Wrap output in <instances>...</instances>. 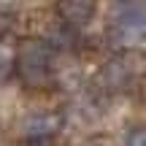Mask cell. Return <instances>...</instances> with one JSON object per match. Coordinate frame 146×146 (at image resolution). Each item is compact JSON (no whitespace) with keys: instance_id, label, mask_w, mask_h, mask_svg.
Instances as JSON below:
<instances>
[{"instance_id":"4","label":"cell","mask_w":146,"mask_h":146,"mask_svg":"<svg viewBox=\"0 0 146 146\" xmlns=\"http://www.w3.org/2000/svg\"><path fill=\"white\" fill-rule=\"evenodd\" d=\"M130 81V68H127L125 60H111L103 65L100 70V84L103 87H125Z\"/></svg>"},{"instance_id":"1","label":"cell","mask_w":146,"mask_h":146,"mask_svg":"<svg viewBox=\"0 0 146 146\" xmlns=\"http://www.w3.org/2000/svg\"><path fill=\"white\" fill-rule=\"evenodd\" d=\"M54 49L49 46L41 38H30L19 46V54H16V62H19L22 78L30 87H43L49 84V65H52Z\"/></svg>"},{"instance_id":"8","label":"cell","mask_w":146,"mask_h":146,"mask_svg":"<svg viewBox=\"0 0 146 146\" xmlns=\"http://www.w3.org/2000/svg\"><path fill=\"white\" fill-rule=\"evenodd\" d=\"M11 65H14V54H11L5 46H0V81H3V78H8Z\"/></svg>"},{"instance_id":"5","label":"cell","mask_w":146,"mask_h":146,"mask_svg":"<svg viewBox=\"0 0 146 146\" xmlns=\"http://www.w3.org/2000/svg\"><path fill=\"white\" fill-rule=\"evenodd\" d=\"M60 14H62V22L68 27L76 25H87L95 14V5L92 3H62L60 5Z\"/></svg>"},{"instance_id":"6","label":"cell","mask_w":146,"mask_h":146,"mask_svg":"<svg viewBox=\"0 0 146 146\" xmlns=\"http://www.w3.org/2000/svg\"><path fill=\"white\" fill-rule=\"evenodd\" d=\"M73 27H68L65 22H54L52 27H46V43L49 46H57V49H70L73 46Z\"/></svg>"},{"instance_id":"2","label":"cell","mask_w":146,"mask_h":146,"mask_svg":"<svg viewBox=\"0 0 146 146\" xmlns=\"http://www.w3.org/2000/svg\"><path fill=\"white\" fill-rule=\"evenodd\" d=\"M111 33L119 43H143L146 41V5L143 3H122L114 8Z\"/></svg>"},{"instance_id":"7","label":"cell","mask_w":146,"mask_h":146,"mask_svg":"<svg viewBox=\"0 0 146 146\" xmlns=\"http://www.w3.org/2000/svg\"><path fill=\"white\" fill-rule=\"evenodd\" d=\"M122 146H146V127H133L125 135V143Z\"/></svg>"},{"instance_id":"3","label":"cell","mask_w":146,"mask_h":146,"mask_svg":"<svg viewBox=\"0 0 146 146\" xmlns=\"http://www.w3.org/2000/svg\"><path fill=\"white\" fill-rule=\"evenodd\" d=\"M57 127H60V116L49 114V111H33V114H25L19 119V133L27 141H43Z\"/></svg>"}]
</instances>
